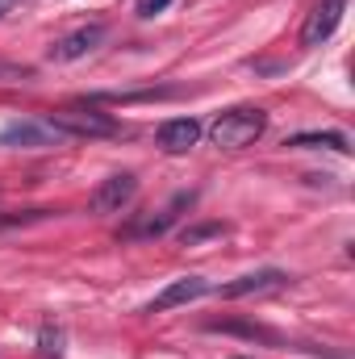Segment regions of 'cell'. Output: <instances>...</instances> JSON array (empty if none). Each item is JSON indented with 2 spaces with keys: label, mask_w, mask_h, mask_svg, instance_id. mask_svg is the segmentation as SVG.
<instances>
[{
  "label": "cell",
  "mask_w": 355,
  "mask_h": 359,
  "mask_svg": "<svg viewBox=\"0 0 355 359\" xmlns=\"http://www.w3.org/2000/svg\"><path fill=\"white\" fill-rule=\"evenodd\" d=\"M226 234V222H201V226H184L180 230V243L184 247H196V243H209V238H222Z\"/></svg>",
  "instance_id": "obj_13"
},
{
  "label": "cell",
  "mask_w": 355,
  "mask_h": 359,
  "mask_svg": "<svg viewBox=\"0 0 355 359\" xmlns=\"http://www.w3.org/2000/svg\"><path fill=\"white\" fill-rule=\"evenodd\" d=\"M42 351H46V355H59V330L42 326Z\"/></svg>",
  "instance_id": "obj_16"
},
{
  "label": "cell",
  "mask_w": 355,
  "mask_h": 359,
  "mask_svg": "<svg viewBox=\"0 0 355 359\" xmlns=\"http://www.w3.org/2000/svg\"><path fill=\"white\" fill-rule=\"evenodd\" d=\"M168 4H172V0H138V8H134V13H138L142 21H151V17H159Z\"/></svg>",
  "instance_id": "obj_15"
},
{
  "label": "cell",
  "mask_w": 355,
  "mask_h": 359,
  "mask_svg": "<svg viewBox=\"0 0 355 359\" xmlns=\"http://www.w3.org/2000/svg\"><path fill=\"white\" fill-rule=\"evenodd\" d=\"M209 292V280H201V276H184V280H172L155 301H151V313H168V309H176V305H188V301H196V297H205Z\"/></svg>",
  "instance_id": "obj_10"
},
{
  "label": "cell",
  "mask_w": 355,
  "mask_h": 359,
  "mask_svg": "<svg viewBox=\"0 0 355 359\" xmlns=\"http://www.w3.org/2000/svg\"><path fill=\"white\" fill-rule=\"evenodd\" d=\"M42 121H46L51 130H59L63 138H113V134L121 130L109 113H100V109H92V104L51 109V113H42Z\"/></svg>",
  "instance_id": "obj_2"
},
{
  "label": "cell",
  "mask_w": 355,
  "mask_h": 359,
  "mask_svg": "<svg viewBox=\"0 0 355 359\" xmlns=\"http://www.w3.org/2000/svg\"><path fill=\"white\" fill-rule=\"evenodd\" d=\"M205 330H213V334H239V339H251V343H280L272 330L264 326H255V322H205Z\"/></svg>",
  "instance_id": "obj_11"
},
{
  "label": "cell",
  "mask_w": 355,
  "mask_h": 359,
  "mask_svg": "<svg viewBox=\"0 0 355 359\" xmlns=\"http://www.w3.org/2000/svg\"><path fill=\"white\" fill-rule=\"evenodd\" d=\"M134 192H138V176H134V172H117V176L100 180V184L92 188L88 205H92V213H121V209L134 201Z\"/></svg>",
  "instance_id": "obj_4"
},
{
  "label": "cell",
  "mask_w": 355,
  "mask_h": 359,
  "mask_svg": "<svg viewBox=\"0 0 355 359\" xmlns=\"http://www.w3.org/2000/svg\"><path fill=\"white\" fill-rule=\"evenodd\" d=\"M284 284H288V271L264 268V271H247V276H239V280H230V284H217L213 292H217L222 301H243V297H264V292H276V288H284Z\"/></svg>",
  "instance_id": "obj_5"
},
{
  "label": "cell",
  "mask_w": 355,
  "mask_h": 359,
  "mask_svg": "<svg viewBox=\"0 0 355 359\" xmlns=\"http://www.w3.org/2000/svg\"><path fill=\"white\" fill-rule=\"evenodd\" d=\"M21 4H29V0H0V17H8V13L21 8Z\"/></svg>",
  "instance_id": "obj_17"
},
{
  "label": "cell",
  "mask_w": 355,
  "mask_h": 359,
  "mask_svg": "<svg viewBox=\"0 0 355 359\" xmlns=\"http://www.w3.org/2000/svg\"><path fill=\"white\" fill-rule=\"evenodd\" d=\"M192 201H196L192 192H180L168 209H159V213H155V209H151V213H138L130 226H121V238H130V243H134V238H159V234H168V230H172V222L180 217L176 209L192 205Z\"/></svg>",
  "instance_id": "obj_7"
},
{
  "label": "cell",
  "mask_w": 355,
  "mask_h": 359,
  "mask_svg": "<svg viewBox=\"0 0 355 359\" xmlns=\"http://www.w3.org/2000/svg\"><path fill=\"white\" fill-rule=\"evenodd\" d=\"M284 147H297V151L330 147V151H339V155H351V142H347V134H293V138H284Z\"/></svg>",
  "instance_id": "obj_12"
},
{
  "label": "cell",
  "mask_w": 355,
  "mask_h": 359,
  "mask_svg": "<svg viewBox=\"0 0 355 359\" xmlns=\"http://www.w3.org/2000/svg\"><path fill=\"white\" fill-rule=\"evenodd\" d=\"M105 38H109V29H105L100 21H92V25H80V29H72V34L55 38L46 55H51V63H76V59L92 55V50H96Z\"/></svg>",
  "instance_id": "obj_3"
},
{
  "label": "cell",
  "mask_w": 355,
  "mask_h": 359,
  "mask_svg": "<svg viewBox=\"0 0 355 359\" xmlns=\"http://www.w3.org/2000/svg\"><path fill=\"white\" fill-rule=\"evenodd\" d=\"M264 130H267V113L243 104V109L217 113L213 126H209V138H213V147H222V151H243V147H251L255 138H264Z\"/></svg>",
  "instance_id": "obj_1"
},
{
  "label": "cell",
  "mask_w": 355,
  "mask_h": 359,
  "mask_svg": "<svg viewBox=\"0 0 355 359\" xmlns=\"http://www.w3.org/2000/svg\"><path fill=\"white\" fill-rule=\"evenodd\" d=\"M155 138H159V147H163L168 155H184V151L196 147V138H201V121H196V117H172V121L159 126Z\"/></svg>",
  "instance_id": "obj_9"
},
{
  "label": "cell",
  "mask_w": 355,
  "mask_h": 359,
  "mask_svg": "<svg viewBox=\"0 0 355 359\" xmlns=\"http://www.w3.org/2000/svg\"><path fill=\"white\" fill-rule=\"evenodd\" d=\"M343 13H347V0H318V4L305 13V25H301V46H322V42L339 29Z\"/></svg>",
  "instance_id": "obj_6"
},
{
  "label": "cell",
  "mask_w": 355,
  "mask_h": 359,
  "mask_svg": "<svg viewBox=\"0 0 355 359\" xmlns=\"http://www.w3.org/2000/svg\"><path fill=\"white\" fill-rule=\"evenodd\" d=\"M25 80H34V67H29V63L0 59V84H25Z\"/></svg>",
  "instance_id": "obj_14"
},
{
  "label": "cell",
  "mask_w": 355,
  "mask_h": 359,
  "mask_svg": "<svg viewBox=\"0 0 355 359\" xmlns=\"http://www.w3.org/2000/svg\"><path fill=\"white\" fill-rule=\"evenodd\" d=\"M55 142H63V134L59 130H51L42 117L38 121H13V126H4L0 130V147H55Z\"/></svg>",
  "instance_id": "obj_8"
}]
</instances>
